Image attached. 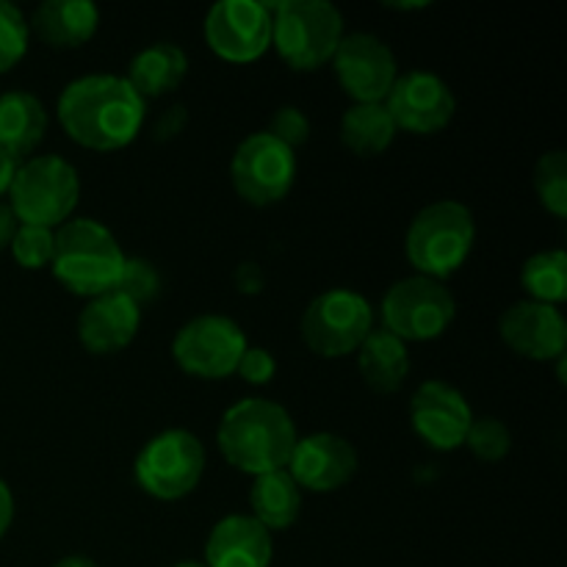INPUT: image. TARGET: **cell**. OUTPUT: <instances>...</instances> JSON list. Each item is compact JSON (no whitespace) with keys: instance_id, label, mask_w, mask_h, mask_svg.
<instances>
[{"instance_id":"obj_1","label":"cell","mask_w":567,"mask_h":567,"mask_svg":"<svg viewBox=\"0 0 567 567\" xmlns=\"http://www.w3.org/2000/svg\"><path fill=\"white\" fill-rule=\"evenodd\" d=\"M59 122L66 136L86 150L111 153L138 136L144 100L120 75H83L59 97Z\"/></svg>"},{"instance_id":"obj_2","label":"cell","mask_w":567,"mask_h":567,"mask_svg":"<svg viewBox=\"0 0 567 567\" xmlns=\"http://www.w3.org/2000/svg\"><path fill=\"white\" fill-rule=\"evenodd\" d=\"M297 441L288 410L269 399H241L221 415L216 430L221 457L252 476L286 468Z\"/></svg>"},{"instance_id":"obj_3","label":"cell","mask_w":567,"mask_h":567,"mask_svg":"<svg viewBox=\"0 0 567 567\" xmlns=\"http://www.w3.org/2000/svg\"><path fill=\"white\" fill-rule=\"evenodd\" d=\"M50 269L66 291L94 299L116 288L125 269V252L109 227L81 216L64 221L55 233Z\"/></svg>"},{"instance_id":"obj_4","label":"cell","mask_w":567,"mask_h":567,"mask_svg":"<svg viewBox=\"0 0 567 567\" xmlns=\"http://www.w3.org/2000/svg\"><path fill=\"white\" fill-rule=\"evenodd\" d=\"M474 238V214L457 199H441L421 208L410 221L404 255L421 277L443 282L465 264Z\"/></svg>"},{"instance_id":"obj_5","label":"cell","mask_w":567,"mask_h":567,"mask_svg":"<svg viewBox=\"0 0 567 567\" xmlns=\"http://www.w3.org/2000/svg\"><path fill=\"white\" fill-rule=\"evenodd\" d=\"M343 39V17L330 0L271 3V44L291 70L324 66Z\"/></svg>"},{"instance_id":"obj_6","label":"cell","mask_w":567,"mask_h":567,"mask_svg":"<svg viewBox=\"0 0 567 567\" xmlns=\"http://www.w3.org/2000/svg\"><path fill=\"white\" fill-rule=\"evenodd\" d=\"M9 197L20 225L55 230L70 221L75 210L81 197V177L70 161L59 155H37L17 166Z\"/></svg>"},{"instance_id":"obj_7","label":"cell","mask_w":567,"mask_h":567,"mask_svg":"<svg viewBox=\"0 0 567 567\" xmlns=\"http://www.w3.org/2000/svg\"><path fill=\"white\" fill-rule=\"evenodd\" d=\"M382 330L404 343H419L441 338L457 316L454 293L432 277H404L393 282L382 297Z\"/></svg>"},{"instance_id":"obj_8","label":"cell","mask_w":567,"mask_h":567,"mask_svg":"<svg viewBox=\"0 0 567 567\" xmlns=\"http://www.w3.org/2000/svg\"><path fill=\"white\" fill-rule=\"evenodd\" d=\"M299 330L310 352L319 358H343L358 352L374 330V308L352 288H332L308 305Z\"/></svg>"},{"instance_id":"obj_9","label":"cell","mask_w":567,"mask_h":567,"mask_svg":"<svg viewBox=\"0 0 567 567\" xmlns=\"http://www.w3.org/2000/svg\"><path fill=\"white\" fill-rule=\"evenodd\" d=\"M205 471V449L186 430H166L138 452L133 474L147 496L177 502L199 485Z\"/></svg>"},{"instance_id":"obj_10","label":"cell","mask_w":567,"mask_h":567,"mask_svg":"<svg viewBox=\"0 0 567 567\" xmlns=\"http://www.w3.org/2000/svg\"><path fill=\"white\" fill-rule=\"evenodd\" d=\"M230 181L249 205L266 208L280 203L297 181V153L271 133H252L233 153Z\"/></svg>"},{"instance_id":"obj_11","label":"cell","mask_w":567,"mask_h":567,"mask_svg":"<svg viewBox=\"0 0 567 567\" xmlns=\"http://www.w3.org/2000/svg\"><path fill=\"white\" fill-rule=\"evenodd\" d=\"M247 352L241 327L227 316H197L177 330L172 354L186 374L199 380H225L236 374L238 360Z\"/></svg>"},{"instance_id":"obj_12","label":"cell","mask_w":567,"mask_h":567,"mask_svg":"<svg viewBox=\"0 0 567 567\" xmlns=\"http://www.w3.org/2000/svg\"><path fill=\"white\" fill-rule=\"evenodd\" d=\"M338 83L354 103H385L396 83V55L374 33H343L332 53Z\"/></svg>"},{"instance_id":"obj_13","label":"cell","mask_w":567,"mask_h":567,"mask_svg":"<svg viewBox=\"0 0 567 567\" xmlns=\"http://www.w3.org/2000/svg\"><path fill=\"white\" fill-rule=\"evenodd\" d=\"M205 42L236 64L260 59L271 44V3L221 0L205 17Z\"/></svg>"},{"instance_id":"obj_14","label":"cell","mask_w":567,"mask_h":567,"mask_svg":"<svg viewBox=\"0 0 567 567\" xmlns=\"http://www.w3.org/2000/svg\"><path fill=\"white\" fill-rule=\"evenodd\" d=\"M385 109L391 114L396 131L410 133H437L457 114V100L449 83L435 72L410 70L396 78L385 97Z\"/></svg>"},{"instance_id":"obj_15","label":"cell","mask_w":567,"mask_h":567,"mask_svg":"<svg viewBox=\"0 0 567 567\" xmlns=\"http://www.w3.org/2000/svg\"><path fill=\"white\" fill-rule=\"evenodd\" d=\"M410 421L426 446L435 452H454L465 443L474 413L457 388L430 380L415 391L410 402Z\"/></svg>"},{"instance_id":"obj_16","label":"cell","mask_w":567,"mask_h":567,"mask_svg":"<svg viewBox=\"0 0 567 567\" xmlns=\"http://www.w3.org/2000/svg\"><path fill=\"white\" fill-rule=\"evenodd\" d=\"M286 471L297 482L299 491L332 493L341 491L358 471V452L352 443L332 432L299 437L288 457Z\"/></svg>"},{"instance_id":"obj_17","label":"cell","mask_w":567,"mask_h":567,"mask_svg":"<svg viewBox=\"0 0 567 567\" xmlns=\"http://www.w3.org/2000/svg\"><path fill=\"white\" fill-rule=\"evenodd\" d=\"M498 332L513 352L529 360L565 358L567 324L563 310L554 305L532 302V299L509 305L498 321Z\"/></svg>"},{"instance_id":"obj_18","label":"cell","mask_w":567,"mask_h":567,"mask_svg":"<svg viewBox=\"0 0 567 567\" xmlns=\"http://www.w3.org/2000/svg\"><path fill=\"white\" fill-rule=\"evenodd\" d=\"M142 308L122 293L111 291L89 299L78 319V338L94 354H114L136 338Z\"/></svg>"},{"instance_id":"obj_19","label":"cell","mask_w":567,"mask_h":567,"mask_svg":"<svg viewBox=\"0 0 567 567\" xmlns=\"http://www.w3.org/2000/svg\"><path fill=\"white\" fill-rule=\"evenodd\" d=\"M271 532L264 529L252 515H227L210 529L205 543L208 567H269Z\"/></svg>"},{"instance_id":"obj_20","label":"cell","mask_w":567,"mask_h":567,"mask_svg":"<svg viewBox=\"0 0 567 567\" xmlns=\"http://www.w3.org/2000/svg\"><path fill=\"white\" fill-rule=\"evenodd\" d=\"M97 25L100 11L89 0H44L28 22L44 44L61 50L86 44L97 33Z\"/></svg>"},{"instance_id":"obj_21","label":"cell","mask_w":567,"mask_h":567,"mask_svg":"<svg viewBox=\"0 0 567 567\" xmlns=\"http://www.w3.org/2000/svg\"><path fill=\"white\" fill-rule=\"evenodd\" d=\"M44 131H48V111L37 94L22 89L0 94V150L6 155L20 164L37 150Z\"/></svg>"},{"instance_id":"obj_22","label":"cell","mask_w":567,"mask_h":567,"mask_svg":"<svg viewBox=\"0 0 567 567\" xmlns=\"http://www.w3.org/2000/svg\"><path fill=\"white\" fill-rule=\"evenodd\" d=\"M188 72V59L177 44L172 42H155L144 48L142 53L133 55L131 66H127V78L133 92L147 103V100L164 97V94L175 92L183 83Z\"/></svg>"},{"instance_id":"obj_23","label":"cell","mask_w":567,"mask_h":567,"mask_svg":"<svg viewBox=\"0 0 567 567\" xmlns=\"http://www.w3.org/2000/svg\"><path fill=\"white\" fill-rule=\"evenodd\" d=\"M358 365L365 385L377 393H393L410 374L408 343L388 330H371L358 349Z\"/></svg>"},{"instance_id":"obj_24","label":"cell","mask_w":567,"mask_h":567,"mask_svg":"<svg viewBox=\"0 0 567 567\" xmlns=\"http://www.w3.org/2000/svg\"><path fill=\"white\" fill-rule=\"evenodd\" d=\"M249 509L264 529H288L302 515V491L286 468L260 474L255 476L252 491H249Z\"/></svg>"},{"instance_id":"obj_25","label":"cell","mask_w":567,"mask_h":567,"mask_svg":"<svg viewBox=\"0 0 567 567\" xmlns=\"http://www.w3.org/2000/svg\"><path fill=\"white\" fill-rule=\"evenodd\" d=\"M396 138V125L388 114L385 103H354L341 120V142L354 155H380Z\"/></svg>"},{"instance_id":"obj_26","label":"cell","mask_w":567,"mask_h":567,"mask_svg":"<svg viewBox=\"0 0 567 567\" xmlns=\"http://www.w3.org/2000/svg\"><path fill=\"white\" fill-rule=\"evenodd\" d=\"M520 286L526 288L532 302L557 308L567 297V255L563 249H546V252L532 255L520 271Z\"/></svg>"},{"instance_id":"obj_27","label":"cell","mask_w":567,"mask_h":567,"mask_svg":"<svg viewBox=\"0 0 567 567\" xmlns=\"http://www.w3.org/2000/svg\"><path fill=\"white\" fill-rule=\"evenodd\" d=\"M535 192L543 208L565 219L567 214V155L563 150L540 155L535 166Z\"/></svg>"},{"instance_id":"obj_28","label":"cell","mask_w":567,"mask_h":567,"mask_svg":"<svg viewBox=\"0 0 567 567\" xmlns=\"http://www.w3.org/2000/svg\"><path fill=\"white\" fill-rule=\"evenodd\" d=\"M463 446H468L474 457L485 460V463H496V460H504L509 454V449H513V435H509L504 421L485 415V419L471 421Z\"/></svg>"},{"instance_id":"obj_29","label":"cell","mask_w":567,"mask_h":567,"mask_svg":"<svg viewBox=\"0 0 567 567\" xmlns=\"http://www.w3.org/2000/svg\"><path fill=\"white\" fill-rule=\"evenodd\" d=\"M11 255L17 264L28 271H37L50 266L55 249V230L50 227H31L20 225L17 227L14 238H11Z\"/></svg>"},{"instance_id":"obj_30","label":"cell","mask_w":567,"mask_h":567,"mask_svg":"<svg viewBox=\"0 0 567 567\" xmlns=\"http://www.w3.org/2000/svg\"><path fill=\"white\" fill-rule=\"evenodd\" d=\"M28 37H31V28H28L22 11L0 0V75L25 55Z\"/></svg>"},{"instance_id":"obj_31","label":"cell","mask_w":567,"mask_h":567,"mask_svg":"<svg viewBox=\"0 0 567 567\" xmlns=\"http://www.w3.org/2000/svg\"><path fill=\"white\" fill-rule=\"evenodd\" d=\"M158 271H155L147 260L125 258V269H122L120 282H116L114 288L116 293H122V297H127L133 305L142 308L144 302H153V299L158 297Z\"/></svg>"},{"instance_id":"obj_32","label":"cell","mask_w":567,"mask_h":567,"mask_svg":"<svg viewBox=\"0 0 567 567\" xmlns=\"http://www.w3.org/2000/svg\"><path fill=\"white\" fill-rule=\"evenodd\" d=\"M277 142H282L286 147H291L297 153L299 144H305L310 138V120L293 105H282V109L275 111L269 122V131Z\"/></svg>"},{"instance_id":"obj_33","label":"cell","mask_w":567,"mask_h":567,"mask_svg":"<svg viewBox=\"0 0 567 567\" xmlns=\"http://www.w3.org/2000/svg\"><path fill=\"white\" fill-rule=\"evenodd\" d=\"M275 371H277V360L271 358L269 349L247 347V352H244L241 360H238L236 374L241 377L244 382H249V385H266V382H271Z\"/></svg>"},{"instance_id":"obj_34","label":"cell","mask_w":567,"mask_h":567,"mask_svg":"<svg viewBox=\"0 0 567 567\" xmlns=\"http://www.w3.org/2000/svg\"><path fill=\"white\" fill-rule=\"evenodd\" d=\"M183 125H186V111H183V105H172V109H166L164 114L158 116V122H155V138H172L177 136V133L183 131Z\"/></svg>"},{"instance_id":"obj_35","label":"cell","mask_w":567,"mask_h":567,"mask_svg":"<svg viewBox=\"0 0 567 567\" xmlns=\"http://www.w3.org/2000/svg\"><path fill=\"white\" fill-rule=\"evenodd\" d=\"M17 227H20V221H17V216H14V210H11V205L9 203H0V252L11 247V238H14Z\"/></svg>"},{"instance_id":"obj_36","label":"cell","mask_w":567,"mask_h":567,"mask_svg":"<svg viewBox=\"0 0 567 567\" xmlns=\"http://www.w3.org/2000/svg\"><path fill=\"white\" fill-rule=\"evenodd\" d=\"M11 520H14V496H11L9 485L0 480V537L9 532Z\"/></svg>"},{"instance_id":"obj_37","label":"cell","mask_w":567,"mask_h":567,"mask_svg":"<svg viewBox=\"0 0 567 567\" xmlns=\"http://www.w3.org/2000/svg\"><path fill=\"white\" fill-rule=\"evenodd\" d=\"M17 161L11 158V155H6L3 150H0V194L9 192L11 181H14V172H17Z\"/></svg>"},{"instance_id":"obj_38","label":"cell","mask_w":567,"mask_h":567,"mask_svg":"<svg viewBox=\"0 0 567 567\" xmlns=\"http://www.w3.org/2000/svg\"><path fill=\"white\" fill-rule=\"evenodd\" d=\"M53 567H100V565L94 563V559L81 557V554H70V557L59 559V563H55Z\"/></svg>"},{"instance_id":"obj_39","label":"cell","mask_w":567,"mask_h":567,"mask_svg":"<svg viewBox=\"0 0 567 567\" xmlns=\"http://www.w3.org/2000/svg\"><path fill=\"white\" fill-rule=\"evenodd\" d=\"M172 567H208L205 563H177V565H172Z\"/></svg>"}]
</instances>
